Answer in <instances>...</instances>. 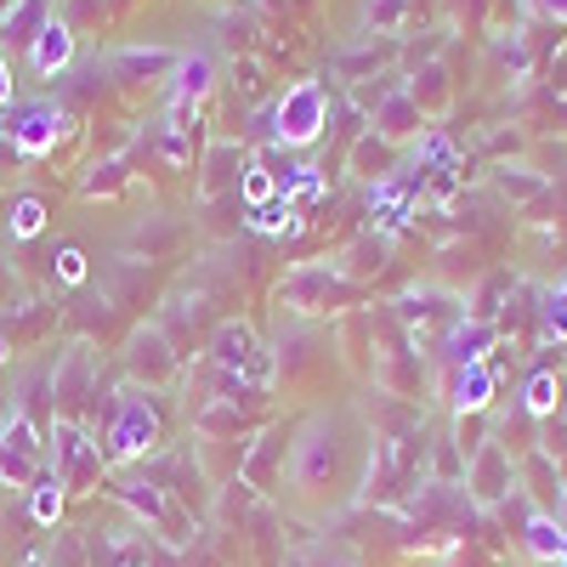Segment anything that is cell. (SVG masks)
<instances>
[{"mask_svg":"<svg viewBox=\"0 0 567 567\" xmlns=\"http://www.w3.org/2000/svg\"><path fill=\"white\" fill-rule=\"evenodd\" d=\"M250 171V148L233 136H216L205 148V165H199V199H221V194H239V182Z\"/></svg>","mask_w":567,"mask_h":567,"instance_id":"7","label":"cell"},{"mask_svg":"<svg viewBox=\"0 0 567 567\" xmlns=\"http://www.w3.org/2000/svg\"><path fill=\"white\" fill-rule=\"evenodd\" d=\"M312 567H358V561H352L347 550H318V561H312Z\"/></svg>","mask_w":567,"mask_h":567,"instance_id":"36","label":"cell"},{"mask_svg":"<svg viewBox=\"0 0 567 567\" xmlns=\"http://www.w3.org/2000/svg\"><path fill=\"white\" fill-rule=\"evenodd\" d=\"M494 341V323H477V318H465L454 336H449V352H454V363L465 369V363H483V347Z\"/></svg>","mask_w":567,"mask_h":567,"instance_id":"26","label":"cell"},{"mask_svg":"<svg viewBox=\"0 0 567 567\" xmlns=\"http://www.w3.org/2000/svg\"><path fill=\"white\" fill-rule=\"evenodd\" d=\"M0 136L12 142V154L23 159H45L69 136V114L58 103H12L7 120H0Z\"/></svg>","mask_w":567,"mask_h":567,"instance_id":"6","label":"cell"},{"mask_svg":"<svg viewBox=\"0 0 567 567\" xmlns=\"http://www.w3.org/2000/svg\"><path fill=\"white\" fill-rule=\"evenodd\" d=\"M403 91H409V103H414L420 114H443V109H449V80H443L437 63L420 69L414 80H403Z\"/></svg>","mask_w":567,"mask_h":567,"instance_id":"24","label":"cell"},{"mask_svg":"<svg viewBox=\"0 0 567 567\" xmlns=\"http://www.w3.org/2000/svg\"><path fill=\"white\" fill-rule=\"evenodd\" d=\"M7 358H12V341H7V336H0V363H7Z\"/></svg>","mask_w":567,"mask_h":567,"instance_id":"38","label":"cell"},{"mask_svg":"<svg viewBox=\"0 0 567 567\" xmlns=\"http://www.w3.org/2000/svg\"><path fill=\"white\" fill-rule=\"evenodd\" d=\"M120 182H125V165L109 159V165H97V176H85V182H80V194H114Z\"/></svg>","mask_w":567,"mask_h":567,"instance_id":"33","label":"cell"},{"mask_svg":"<svg viewBox=\"0 0 567 567\" xmlns=\"http://www.w3.org/2000/svg\"><path fill=\"white\" fill-rule=\"evenodd\" d=\"M523 409H528L534 420H550V414L561 409V381H556L550 369H539L534 381H528V392H523Z\"/></svg>","mask_w":567,"mask_h":567,"instance_id":"28","label":"cell"},{"mask_svg":"<svg viewBox=\"0 0 567 567\" xmlns=\"http://www.w3.org/2000/svg\"><path fill=\"white\" fill-rule=\"evenodd\" d=\"M52 23V0H7L0 12V45H34V34Z\"/></svg>","mask_w":567,"mask_h":567,"instance_id":"17","label":"cell"},{"mask_svg":"<svg viewBox=\"0 0 567 567\" xmlns=\"http://www.w3.org/2000/svg\"><path fill=\"white\" fill-rule=\"evenodd\" d=\"M329 125V91L318 80H296L272 97V142L284 148H312Z\"/></svg>","mask_w":567,"mask_h":567,"instance_id":"2","label":"cell"},{"mask_svg":"<svg viewBox=\"0 0 567 567\" xmlns=\"http://www.w3.org/2000/svg\"><path fill=\"white\" fill-rule=\"evenodd\" d=\"M465 488L477 494L483 505L505 499L511 494V449L505 443H483L477 454H471V465H465Z\"/></svg>","mask_w":567,"mask_h":567,"instance_id":"9","label":"cell"},{"mask_svg":"<svg viewBox=\"0 0 567 567\" xmlns=\"http://www.w3.org/2000/svg\"><path fill=\"white\" fill-rule=\"evenodd\" d=\"M392 58H398V40H374V34H363V45H347V52H336V80H347V85H369Z\"/></svg>","mask_w":567,"mask_h":567,"instance_id":"13","label":"cell"},{"mask_svg":"<svg viewBox=\"0 0 567 567\" xmlns=\"http://www.w3.org/2000/svg\"><path fill=\"white\" fill-rule=\"evenodd\" d=\"M40 460H45V443L34 432V414L7 403V409H0V483L29 494L40 483Z\"/></svg>","mask_w":567,"mask_h":567,"instance_id":"4","label":"cell"},{"mask_svg":"<svg viewBox=\"0 0 567 567\" xmlns=\"http://www.w3.org/2000/svg\"><path fill=\"white\" fill-rule=\"evenodd\" d=\"M0 109H12V69H7V52H0Z\"/></svg>","mask_w":567,"mask_h":567,"instance_id":"37","label":"cell"},{"mask_svg":"<svg viewBox=\"0 0 567 567\" xmlns=\"http://www.w3.org/2000/svg\"><path fill=\"white\" fill-rule=\"evenodd\" d=\"M23 567H45V561H40V556H23Z\"/></svg>","mask_w":567,"mask_h":567,"instance_id":"39","label":"cell"},{"mask_svg":"<svg viewBox=\"0 0 567 567\" xmlns=\"http://www.w3.org/2000/svg\"><path fill=\"white\" fill-rule=\"evenodd\" d=\"M352 171L363 176V182H386L392 171H398V148L386 136H374V131H363L358 142H352Z\"/></svg>","mask_w":567,"mask_h":567,"instance_id":"19","label":"cell"},{"mask_svg":"<svg viewBox=\"0 0 567 567\" xmlns=\"http://www.w3.org/2000/svg\"><path fill=\"white\" fill-rule=\"evenodd\" d=\"M256 352H261V341H256V329H250L245 318H221V323L210 329V358H216L221 369L239 374Z\"/></svg>","mask_w":567,"mask_h":567,"instance_id":"15","label":"cell"},{"mask_svg":"<svg viewBox=\"0 0 567 567\" xmlns=\"http://www.w3.org/2000/svg\"><path fill=\"white\" fill-rule=\"evenodd\" d=\"M409 7L414 0H363V29L374 40H398L403 23H409Z\"/></svg>","mask_w":567,"mask_h":567,"instance_id":"22","label":"cell"},{"mask_svg":"<svg viewBox=\"0 0 567 567\" xmlns=\"http://www.w3.org/2000/svg\"><path fill=\"white\" fill-rule=\"evenodd\" d=\"M154 136H159V159H165L171 171H182L187 159H194V125H187V114H176V109H171V114L159 120V131H154Z\"/></svg>","mask_w":567,"mask_h":567,"instance_id":"21","label":"cell"},{"mask_svg":"<svg viewBox=\"0 0 567 567\" xmlns=\"http://www.w3.org/2000/svg\"><path fill=\"white\" fill-rule=\"evenodd\" d=\"M523 483H528V494H534V511H545V516H556V523H561L567 494H561V471L550 465V449H534V454L523 460Z\"/></svg>","mask_w":567,"mask_h":567,"instance_id":"16","label":"cell"},{"mask_svg":"<svg viewBox=\"0 0 567 567\" xmlns=\"http://www.w3.org/2000/svg\"><path fill=\"white\" fill-rule=\"evenodd\" d=\"M103 443L85 432L80 420H69V414H58L52 420V477L69 488V494H80V488H97L103 483Z\"/></svg>","mask_w":567,"mask_h":567,"instance_id":"3","label":"cell"},{"mask_svg":"<svg viewBox=\"0 0 567 567\" xmlns=\"http://www.w3.org/2000/svg\"><path fill=\"white\" fill-rule=\"evenodd\" d=\"M63 505H69V488H63L58 477H40V483L29 488V516H34L40 528H58Z\"/></svg>","mask_w":567,"mask_h":567,"instance_id":"25","label":"cell"},{"mask_svg":"<svg viewBox=\"0 0 567 567\" xmlns=\"http://www.w3.org/2000/svg\"><path fill=\"white\" fill-rule=\"evenodd\" d=\"M528 7H534L539 18H550V23H567V0H528Z\"/></svg>","mask_w":567,"mask_h":567,"instance_id":"35","label":"cell"},{"mask_svg":"<svg viewBox=\"0 0 567 567\" xmlns=\"http://www.w3.org/2000/svg\"><path fill=\"white\" fill-rule=\"evenodd\" d=\"M52 261H58V278H63V284H85V256H80L74 245H63Z\"/></svg>","mask_w":567,"mask_h":567,"instance_id":"34","label":"cell"},{"mask_svg":"<svg viewBox=\"0 0 567 567\" xmlns=\"http://www.w3.org/2000/svg\"><path fill=\"white\" fill-rule=\"evenodd\" d=\"M278 454H284V432L261 437V449H250V454L239 460V477H245V488H261V494H272L267 483H272V465H278Z\"/></svg>","mask_w":567,"mask_h":567,"instance_id":"23","label":"cell"},{"mask_svg":"<svg viewBox=\"0 0 567 567\" xmlns=\"http://www.w3.org/2000/svg\"><path fill=\"white\" fill-rule=\"evenodd\" d=\"M250 227H256V233H296V210L284 205V199H272V205L250 210Z\"/></svg>","mask_w":567,"mask_h":567,"instance_id":"31","label":"cell"},{"mask_svg":"<svg viewBox=\"0 0 567 567\" xmlns=\"http://www.w3.org/2000/svg\"><path fill=\"white\" fill-rule=\"evenodd\" d=\"M7 227H12V239H34V233L45 227V199L18 194V199H12V210H7Z\"/></svg>","mask_w":567,"mask_h":567,"instance_id":"30","label":"cell"},{"mask_svg":"<svg viewBox=\"0 0 567 567\" xmlns=\"http://www.w3.org/2000/svg\"><path fill=\"white\" fill-rule=\"evenodd\" d=\"M176 52H159V45H125V52L109 58V69L120 74V85H142V80H171L176 74Z\"/></svg>","mask_w":567,"mask_h":567,"instance_id":"14","label":"cell"},{"mask_svg":"<svg viewBox=\"0 0 567 567\" xmlns=\"http://www.w3.org/2000/svg\"><path fill=\"white\" fill-rule=\"evenodd\" d=\"M539 187H545V182H539V176H528V171H511V165L499 171V194H505V199H534Z\"/></svg>","mask_w":567,"mask_h":567,"instance_id":"32","label":"cell"},{"mask_svg":"<svg viewBox=\"0 0 567 567\" xmlns=\"http://www.w3.org/2000/svg\"><path fill=\"white\" fill-rule=\"evenodd\" d=\"M347 296H352L347 272H341V267H329V261H296L290 272H284V284H278V301L290 307V312H301V318H312V312H336Z\"/></svg>","mask_w":567,"mask_h":567,"instance_id":"5","label":"cell"},{"mask_svg":"<svg viewBox=\"0 0 567 567\" xmlns=\"http://www.w3.org/2000/svg\"><path fill=\"white\" fill-rule=\"evenodd\" d=\"M561 523H556V516H545V511H534L528 516V550L539 556V561H556V550H561Z\"/></svg>","mask_w":567,"mask_h":567,"instance_id":"29","label":"cell"},{"mask_svg":"<svg viewBox=\"0 0 567 567\" xmlns=\"http://www.w3.org/2000/svg\"><path fill=\"white\" fill-rule=\"evenodd\" d=\"M210 85H216V63H210V52H187V58L176 63L171 85H165V97H171L176 114H194V109L210 97Z\"/></svg>","mask_w":567,"mask_h":567,"instance_id":"10","label":"cell"},{"mask_svg":"<svg viewBox=\"0 0 567 567\" xmlns=\"http://www.w3.org/2000/svg\"><path fill=\"white\" fill-rule=\"evenodd\" d=\"M420 125H425V114L409 103V91H403V85L392 91V97H386L381 109H374V136H386L392 148H398V142H409Z\"/></svg>","mask_w":567,"mask_h":567,"instance_id":"18","label":"cell"},{"mask_svg":"<svg viewBox=\"0 0 567 567\" xmlns=\"http://www.w3.org/2000/svg\"><path fill=\"white\" fill-rule=\"evenodd\" d=\"M494 386H499V381H494L488 363H465L460 381H454V409H460V414H483L488 398H494Z\"/></svg>","mask_w":567,"mask_h":567,"instance_id":"20","label":"cell"},{"mask_svg":"<svg viewBox=\"0 0 567 567\" xmlns=\"http://www.w3.org/2000/svg\"><path fill=\"white\" fill-rule=\"evenodd\" d=\"M114 499L136 511V523L148 528H176V505L159 483H142V477H114Z\"/></svg>","mask_w":567,"mask_h":567,"instance_id":"11","label":"cell"},{"mask_svg":"<svg viewBox=\"0 0 567 567\" xmlns=\"http://www.w3.org/2000/svg\"><path fill=\"white\" fill-rule=\"evenodd\" d=\"M69 63H74V23L69 18H52V23L34 34V45H29V69L40 80H58Z\"/></svg>","mask_w":567,"mask_h":567,"instance_id":"12","label":"cell"},{"mask_svg":"<svg viewBox=\"0 0 567 567\" xmlns=\"http://www.w3.org/2000/svg\"><path fill=\"white\" fill-rule=\"evenodd\" d=\"M85 556H91V567H136V561H142L131 545H120V539L103 534V528H91V534H85Z\"/></svg>","mask_w":567,"mask_h":567,"instance_id":"27","label":"cell"},{"mask_svg":"<svg viewBox=\"0 0 567 567\" xmlns=\"http://www.w3.org/2000/svg\"><path fill=\"white\" fill-rule=\"evenodd\" d=\"M125 363H131V374L136 381H148V386H165L171 374H176V352H171V341L159 336V329H136V336L125 341Z\"/></svg>","mask_w":567,"mask_h":567,"instance_id":"8","label":"cell"},{"mask_svg":"<svg viewBox=\"0 0 567 567\" xmlns=\"http://www.w3.org/2000/svg\"><path fill=\"white\" fill-rule=\"evenodd\" d=\"M97 443H103V460H114V465H131L142 454H154L159 449V409H154V398L142 386H125L109 403V425H103Z\"/></svg>","mask_w":567,"mask_h":567,"instance_id":"1","label":"cell"}]
</instances>
